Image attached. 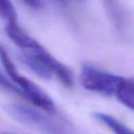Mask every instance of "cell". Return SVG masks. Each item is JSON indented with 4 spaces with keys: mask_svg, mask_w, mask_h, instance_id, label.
Segmentation results:
<instances>
[{
    "mask_svg": "<svg viewBox=\"0 0 134 134\" xmlns=\"http://www.w3.org/2000/svg\"><path fill=\"white\" fill-rule=\"evenodd\" d=\"M0 13L6 24L17 21L16 12L10 0H0Z\"/></svg>",
    "mask_w": 134,
    "mask_h": 134,
    "instance_id": "8",
    "label": "cell"
},
{
    "mask_svg": "<svg viewBox=\"0 0 134 134\" xmlns=\"http://www.w3.org/2000/svg\"><path fill=\"white\" fill-rule=\"evenodd\" d=\"M23 2L29 7L35 9H41L43 6L42 0H23Z\"/></svg>",
    "mask_w": 134,
    "mask_h": 134,
    "instance_id": "9",
    "label": "cell"
},
{
    "mask_svg": "<svg viewBox=\"0 0 134 134\" xmlns=\"http://www.w3.org/2000/svg\"><path fill=\"white\" fill-rule=\"evenodd\" d=\"M30 51L35 53L42 60L53 75H55L64 86L69 89L73 87L74 79L71 71L64 64L53 57L42 46L36 49Z\"/></svg>",
    "mask_w": 134,
    "mask_h": 134,
    "instance_id": "4",
    "label": "cell"
},
{
    "mask_svg": "<svg viewBox=\"0 0 134 134\" xmlns=\"http://www.w3.org/2000/svg\"><path fill=\"white\" fill-rule=\"evenodd\" d=\"M6 73L20 89L22 97L28 100L36 108L49 114L56 113V106L52 98L32 81L20 75L16 67L7 71Z\"/></svg>",
    "mask_w": 134,
    "mask_h": 134,
    "instance_id": "3",
    "label": "cell"
},
{
    "mask_svg": "<svg viewBox=\"0 0 134 134\" xmlns=\"http://www.w3.org/2000/svg\"><path fill=\"white\" fill-rule=\"evenodd\" d=\"M93 117L115 134H134L133 130L124 125L112 115L102 112H96L93 114Z\"/></svg>",
    "mask_w": 134,
    "mask_h": 134,
    "instance_id": "7",
    "label": "cell"
},
{
    "mask_svg": "<svg viewBox=\"0 0 134 134\" xmlns=\"http://www.w3.org/2000/svg\"><path fill=\"white\" fill-rule=\"evenodd\" d=\"M53 1H64V0H53Z\"/></svg>",
    "mask_w": 134,
    "mask_h": 134,
    "instance_id": "10",
    "label": "cell"
},
{
    "mask_svg": "<svg viewBox=\"0 0 134 134\" xmlns=\"http://www.w3.org/2000/svg\"><path fill=\"white\" fill-rule=\"evenodd\" d=\"M5 32L10 40L22 50H34L41 46L35 39L22 30V28L18 25L17 21L6 24Z\"/></svg>",
    "mask_w": 134,
    "mask_h": 134,
    "instance_id": "5",
    "label": "cell"
},
{
    "mask_svg": "<svg viewBox=\"0 0 134 134\" xmlns=\"http://www.w3.org/2000/svg\"><path fill=\"white\" fill-rule=\"evenodd\" d=\"M6 113L16 122L42 134H75L72 128L64 121L57 119L43 110L20 103H7Z\"/></svg>",
    "mask_w": 134,
    "mask_h": 134,
    "instance_id": "1",
    "label": "cell"
},
{
    "mask_svg": "<svg viewBox=\"0 0 134 134\" xmlns=\"http://www.w3.org/2000/svg\"><path fill=\"white\" fill-rule=\"evenodd\" d=\"M125 80L124 77L102 71L90 64H84L80 73V82L86 90L106 96H115Z\"/></svg>",
    "mask_w": 134,
    "mask_h": 134,
    "instance_id": "2",
    "label": "cell"
},
{
    "mask_svg": "<svg viewBox=\"0 0 134 134\" xmlns=\"http://www.w3.org/2000/svg\"><path fill=\"white\" fill-rule=\"evenodd\" d=\"M20 60L26 65L36 75L42 79L49 80L53 78V74L44 64L42 60L33 52L24 51L18 55Z\"/></svg>",
    "mask_w": 134,
    "mask_h": 134,
    "instance_id": "6",
    "label": "cell"
}]
</instances>
